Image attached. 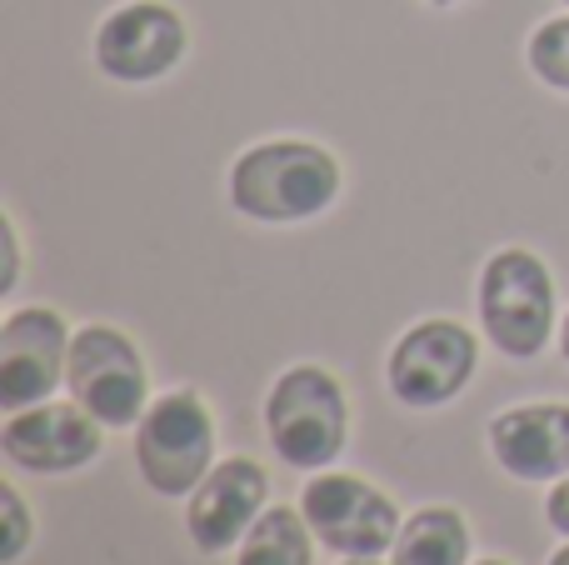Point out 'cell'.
<instances>
[{
  "instance_id": "6da1fadb",
  "label": "cell",
  "mask_w": 569,
  "mask_h": 565,
  "mask_svg": "<svg viewBox=\"0 0 569 565\" xmlns=\"http://www.w3.org/2000/svg\"><path fill=\"white\" fill-rule=\"evenodd\" d=\"M340 200V160L315 140H260L230 166V206L260 226H300Z\"/></svg>"
},
{
  "instance_id": "7a4b0ae2",
  "label": "cell",
  "mask_w": 569,
  "mask_h": 565,
  "mask_svg": "<svg viewBox=\"0 0 569 565\" xmlns=\"http://www.w3.org/2000/svg\"><path fill=\"white\" fill-rule=\"evenodd\" d=\"M266 436L280 466L290 470H330L350 436L345 386L325 366H290L276 376L266 396Z\"/></svg>"
},
{
  "instance_id": "3957f363",
  "label": "cell",
  "mask_w": 569,
  "mask_h": 565,
  "mask_svg": "<svg viewBox=\"0 0 569 565\" xmlns=\"http://www.w3.org/2000/svg\"><path fill=\"white\" fill-rule=\"evenodd\" d=\"M480 330L500 356L535 360L555 336V276L535 250L500 246L480 266Z\"/></svg>"
},
{
  "instance_id": "277c9868",
  "label": "cell",
  "mask_w": 569,
  "mask_h": 565,
  "mask_svg": "<svg viewBox=\"0 0 569 565\" xmlns=\"http://www.w3.org/2000/svg\"><path fill=\"white\" fill-rule=\"evenodd\" d=\"M136 466L156 496H190L216 470V416L200 390H166L136 426Z\"/></svg>"
},
{
  "instance_id": "5b68a950",
  "label": "cell",
  "mask_w": 569,
  "mask_h": 565,
  "mask_svg": "<svg viewBox=\"0 0 569 565\" xmlns=\"http://www.w3.org/2000/svg\"><path fill=\"white\" fill-rule=\"evenodd\" d=\"M70 400L90 410L106 430L140 426L150 410V380L140 346L116 326H80L70 340V366H66Z\"/></svg>"
},
{
  "instance_id": "8992f818",
  "label": "cell",
  "mask_w": 569,
  "mask_h": 565,
  "mask_svg": "<svg viewBox=\"0 0 569 565\" xmlns=\"http://www.w3.org/2000/svg\"><path fill=\"white\" fill-rule=\"evenodd\" d=\"M480 366V340L460 320H415L390 346L385 380L390 396L410 410H440L460 400V390L475 380Z\"/></svg>"
},
{
  "instance_id": "52a82bcc",
  "label": "cell",
  "mask_w": 569,
  "mask_h": 565,
  "mask_svg": "<svg viewBox=\"0 0 569 565\" xmlns=\"http://www.w3.org/2000/svg\"><path fill=\"white\" fill-rule=\"evenodd\" d=\"M300 511L310 521L315 541L335 556H385L400 536V511L380 486L345 470H320L305 480Z\"/></svg>"
},
{
  "instance_id": "ba28073f",
  "label": "cell",
  "mask_w": 569,
  "mask_h": 565,
  "mask_svg": "<svg viewBox=\"0 0 569 565\" xmlns=\"http://www.w3.org/2000/svg\"><path fill=\"white\" fill-rule=\"evenodd\" d=\"M190 30L166 0H126L96 30V66L120 86H150L186 60Z\"/></svg>"
},
{
  "instance_id": "9c48e42d",
  "label": "cell",
  "mask_w": 569,
  "mask_h": 565,
  "mask_svg": "<svg viewBox=\"0 0 569 565\" xmlns=\"http://www.w3.org/2000/svg\"><path fill=\"white\" fill-rule=\"evenodd\" d=\"M76 330L50 306H20L0 326V410H26L66 386Z\"/></svg>"
},
{
  "instance_id": "30bf717a",
  "label": "cell",
  "mask_w": 569,
  "mask_h": 565,
  "mask_svg": "<svg viewBox=\"0 0 569 565\" xmlns=\"http://www.w3.org/2000/svg\"><path fill=\"white\" fill-rule=\"evenodd\" d=\"M100 420L80 400H40V406L10 410L0 426V450L16 470L30 476H70L100 456Z\"/></svg>"
},
{
  "instance_id": "8fae6325",
  "label": "cell",
  "mask_w": 569,
  "mask_h": 565,
  "mask_svg": "<svg viewBox=\"0 0 569 565\" xmlns=\"http://www.w3.org/2000/svg\"><path fill=\"white\" fill-rule=\"evenodd\" d=\"M270 500V476L260 460L230 456L216 460L206 480L186 496V536L196 541L200 556H220L246 541V531L260 521Z\"/></svg>"
},
{
  "instance_id": "7c38bea8",
  "label": "cell",
  "mask_w": 569,
  "mask_h": 565,
  "mask_svg": "<svg viewBox=\"0 0 569 565\" xmlns=\"http://www.w3.org/2000/svg\"><path fill=\"white\" fill-rule=\"evenodd\" d=\"M490 456L515 480L569 476V400L510 406L490 420Z\"/></svg>"
},
{
  "instance_id": "4fadbf2b",
  "label": "cell",
  "mask_w": 569,
  "mask_h": 565,
  "mask_svg": "<svg viewBox=\"0 0 569 565\" xmlns=\"http://www.w3.org/2000/svg\"><path fill=\"white\" fill-rule=\"evenodd\" d=\"M390 565H470V521L455 506H420L405 516Z\"/></svg>"
},
{
  "instance_id": "5bb4252c",
  "label": "cell",
  "mask_w": 569,
  "mask_h": 565,
  "mask_svg": "<svg viewBox=\"0 0 569 565\" xmlns=\"http://www.w3.org/2000/svg\"><path fill=\"white\" fill-rule=\"evenodd\" d=\"M236 565H315V531L300 506H270L240 541Z\"/></svg>"
},
{
  "instance_id": "9a60e30c",
  "label": "cell",
  "mask_w": 569,
  "mask_h": 565,
  "mask_svg": "<svg viewBox=\"0 0 569 565\" xmlns=\"http://www.w3.org/2000/svg\"><path fill=\"white\" fill-rule=\"evenodd\" d=\"M535 80H545L550 90L569 96V16H550L545 26H535L530 46H525Z\"/></svg>"
},
{
  "instance_id": "2e32d148",
  "label": "cell",
  "mask_w": 569,
  "mask_h": 565,
  "mask_svg": "<svg viewBox=\"0 0 569 565\" xmlns=\"http://www.w3.org/2000/svg\"><path fill=\"white\" fill-rule=\"evenodd\" d=\"M0 506H6V546H0V561H20L30 546V511H26V496L16 486L0 490Z\"/></svg>"
},
{
  "instance_id": "e0dca14e",
  "label": "cell",
  "mask_w": 569,
  "mask_h": 565,
  "mask_svg": "<svg viewBox=\"0 0 569 565\" xmlns=\"http://www.w3.org/2000/svg\"><path fill=\"white\" fill-rule=\"evenodd\" d=\"M545 521H550L555 536H565V541H569V476L555 480L550 500H545Z\"/></svg>"
},
{
  "instance_id": "ac0fdd59",
  "label": "cell",
  "mask_w": 569,
  "mask_h": 565,
  "mask_svg": "<svg viewBox=\"0 0 569 565\" xmlns=\"http://www.w3.org/2000/svg\"><path fill=\"white\" fill-rule=\"evenodd\" d=\"M0 240H6V276H0V296H10L20 280V246H16V226L0 220Z\"/></svg>"
},
{
  "instance_id": "d6986e66",
  "label": "cell",
  "mask_w": 569,
  "mask_h": 565,
  "mask_svg": "<svg viewBox=\"0 0 569 565\" xmlns=\"http://www.w3.org/2000/svg\"><path fill=\"white\" fill-rule=\"evenodd\" d=\"M560 356L569 360V310H565V320H560Z\"/></svg>"
},
{
  "instance_id": "ffe728a7",
  "label": "cell",
  "mask_w": 569,
  "mask_h": 565,
  "mask_svg": "<svg viewBox=\"0 0 569 565\" xmlns=\"http://www.w3.org/2000/svg\"><path fill=\"white\" fill-rule=\"evenodd\" d=\"M340 565H380V556H340Z\"/></svg>"
},
{
  "instance_id": "44dd1931",
  "label": "cell",
  "mask_w": 569,
  "mask_h": 565,
  "mask_svg": "<svg viewBox=\"0 0 569 565\" xmlns=\"http://www.w3.org/2000/svg\"><path fill=\"white\" fill-rule=\"evenodd\" d=\"M550 565H569V541H565V546H560V551H555V556H550Z\"/></svg>"
},
{
  "instance_id": "7402d4cb",
  "label": "cell",
  "mask_w": 569,
  "mask_h": 565,
  "mask_svg": "<svg viewBox=\"0 0 569 565\" xmlns=\"http://www.w3.org/2000/svg\"><path fill=\"white\" fill-rule=\"evenodd\" d=\"M475 565H510V561H500V556H485V561H475Z\"/></svg>"
},
{
  "instance_id": "603a6c76",
  "label": "cell",
  "mask_w": 569,
  "mask_h": 565,
  "mask_svg": "<svg viewBox=\"0 0 569 565\" xmlns=\"http://www.w3.org/2000/svg\"><path fill=\"white\" fill-rule=\"evenodd\" d=\"M430 6H460V0H430Z\"/></svg>"
},
{
  "instance_id": "cb8c5ba5",
  "label": "cell",
  "mask_w": 569,
  "mask_h": 565,
  "mask_svg": "<svg viewBox=\"0 0 569 565\" xmlns=\"http://www.w3.org/2000/svg\"><path fill=\"white\" fill-rule=\"evenodd\" d=\"M565 6H569V0H565Z\"/></svg>"
}]
</instances>
